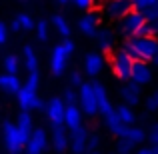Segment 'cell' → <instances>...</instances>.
<instances>
[{"label":"cell","instance_id":"cell-1","mask_svg":"<svg viewBox=\"0 0 158 154\" xmlns=\"http://www.w3.org/2000/svg\"><path fill=\"white\" fill-rule=\"evenodd\" d=\"M122 50L132 60L152 62L158 54V38L156 36H130V38H126Z\"/></svg>","mask_w":158,"mask_h":154},{"label":"cell","instance_id":"cell-2","mask_svg":"<svg viewBox=\"0 0 158 154\" xmlns=\"http://www.w3.org/2000/svg\"><path fill=\"white\" fill-rule=\"evenodd\" d=\"M74 50H76V44L70 38H64L60 44H56V46L52 48V52H50V72L54 76H62V74L66 72Z\"/></svg>","mask_w":158,"mask_h":154},{"label":"cell","instance_id":"cell-3","mask_svg":"<svg viewBox=\"0 0 158 154\" xmlns=\"http://www.w3.org/2000/svg\"><path fill=\"white\" fill-rule=\"evenodd\" d=\"M2 136H4V146H6V150L10 154H22L24 152L28 134L22 132L16 124L4 122L2 124Z\"/></svg>","mask_w":158,"mask_h":154},{"label":"cell","instance_id":"cell-4","mask_svg":"<svg viewBox=\"0 0 158 154\" xmlns=\"http://www.w3.org/2000/svg\"><path fill=\"white\" fill-rule=\"evenodd\" d=\"M78 108L82 110L84 116H96L98 114V104H96V96H94V90L90 82H82L78 86Z\"/></svg>","mask_w":158,"mask_h":154},{"label":"cell","instance_id":"cell-5","mask_svg":"<svg viewBox=\"0 0 158 154\" xmlns=\"http://www.w3.org/2000/svg\"><path fill=\"white\" fill-rule=\"evenodd\" d=\"M146 24V18H144V14L140 10H136V8H132L130 12H126V14L120 18V32H122L126 38H130V36H136L138 34V30Z\"/></svg>","mask_w":158,"mask_h":154},{"label":"cell","instance_id":"cell-6","mask_svg":"<svg viewBox=\"0 0 158 154\" xmlns=\"http://www.w3.org/2000/svg\"><path fill=\"white\" fill-rule=\"evenodd\" d=\"M16 98H18V104L22 110H40V108H44V100L38 96V90L34 88H28V86H20V90L16 92Z\"/></svg>","mask_w":158,"mask_h":154},{"label":"cell","instance_id":"cell-7","mask_svg":"<svg viewBox=\"0 0 158 154\" xmlns=\"http://www.w3.org/2000/svg\"><path fill=\"white\" fill-rule=\"evenodd\" d=\"M50 144L46 136V130L44 128H32V132L28 134L26 140V146H24V152L26 154H44Z\"/></svg>","mask_w":158,"mask_h":154},{"label":"cell","instance_id":"cell-8","mask_svg":"<svg viewBox=\"0 0 158 154\" xmlns=\"http://www.w3.org/2000/svg\"><path fill=\"white\" fill-rule=\"evenodd\" d=\"M132 62H134V60H132V58L128 56L124 50L114 52V54H112V60H110V66H112V72H114V76L126 82L128 78H130Z\"/></svg>","mask_w":158,"mask_h":154},{"label":"cell","instance_id":"cell-9","mask_svg":"<svg viewBox=\"0 0 158 154\" xmlns=\"http://www.w3.org/2000/svg\"><path fill=\"white\" fill-rule=\"evenodd\" d=\"M130 82L138 86H146L152 82V66L150 62H144V60H134L132 62V68H130Z\"/></svg>","mask_w":158,"mask_h":154},{"label":"cell","instance_id":"cell-10","mask_svg":"<svg viewBox=\"0 0 158 154\" xmlns=\"http://www.w3.org/2000/svg\"><path fill=\"white\" fill-rule=\"evenodd\" d=\"M86 142H88V130L84 126L68 132V150L72 154H86Z\"/></svg>","mask_w":158,"mask_h":154},{"label":"cell","instance_id":"cell-11","mask_svg":"<svg viewBox=\"0 0 158 154\" xmlns=\"http://www.w3.org/2000/svg\"><path fill=\"white\" fill-rule=\"evenodd\" d=\"M132 0H106L104 6H102V10H104V14L108 18H122L126 12L132 10Z\"/></svg>","mask_w":158,"mask_h":154},{"label":"cell","instance_id":"cell-12","mask_svg":"<svg viewBox=\"0 0 158 154\" xmlns=\"http://www.w3.org/2000/svg\"><path fill=\"white\" fill-rule=\"evenodd\" d=\"M64 108H66V104L62 102L60 96H54L46 102L44 112H46V118L50 120V124H62L64 122Z\"/></svg>","mask_w":158,"mask_h":154},{"label":"cell","instance_id":"cell-13","mask_svg":"<svg viewBox=\"0 0 158 154\" xmlns=\"http://www.w3.org/2000/svg\"><path fill=\"white\" fill-rule=\"evenodd\" d=\"M50 144L56 152H66L68 150V130L64 128V124H52L50 130Z\"/></svg>","mask_w":158,"mask_h":154},{"label":"cell","instance_id":"cell-14","mask_svg":"<svg viewBox=\"0 0 158 154\" xmlns=\"http://www.w3.org/2000/svg\"><path fill=\"white\" fill-rule=\"evenodd\" d=\"M82 110L78 108V104H66V108H64V128L66 130H76V128H80V126H84L82 124Z\"/></svg>","mask_w":158,"mask_h":154},{"label":"cell","instance_id":"cell-15","mask_svg":"<svg viewBox=\"0 0 158 154\" xmlns=\"http://www.w3.org/2000/svg\"><path fill=\"white\" fill-rule=\"evenodd\" d=\"M102 116H104V124H106V128L112 132V134H116L118 138L126 136V130H128V126H126V124H122V122H120V118H118V114H116L114 106H112L108 112H104Z\"/></svg>","mask_w":158,"mask_h":154},{"label":"cell","instance_id":"cell-16","mask_svg":"<svg viewBox=\"0 0 158 154\" xmlns=\"http://www.w3.org/2000/svg\"><path fill=\"white\" fill-rule=\"evenodd\" d=\"M104 70V56L100 52H88L84 58V72L88 76H98Z\"/></svg>","mask_w":158,"mask_h":154},{"label":"cell","instance_id":"cell-17","mask_svg":"<svg viewBox=\"0 0 158 154\" xmlns=\"http://www.w3.org/2000/svg\"><path fill=\"white\" fill-rule=\"evenodd\" d=\"M120 96H122L124 104H128V106H138L140 104V96H142V92H140V86L134 84V82L126 80L124 82V86L120 88Z\"/></svg>","mask_w":158,"mask_h":154},{"label":"cell","instance_id":"cell-18","mask_svg":"<svg viewBox=\"0 0 158 154\" xmlns=\"http://www.w3.org/2000/svg\"><path fill=\"white\" fill-rule=\"evenodd\" d=\"M94 42H96V46L100 48L102 52H110L112 48H114V32L108 30V28H98L96 32H94Z\"/></svg>","mask_w":158,"mask_h":154},{"label":"cell","instance_id":"cell-19","mask_svg":"<svg viewBox=\"0 0 158 154\" xmlns=\"http://www.w3.org/2000/svg\"><path fill=\"white\" fill-rule=\"evenodd\" d=\"M98 22H100L98 14H94V12H88V14H84L80 20H78V30H80L84 36H92L94 32L98 30Z\"/></svg>","mask_w":158,"mask_h":154},{"label":"cell","instance_id":"cell-20","mask_svg":"<svg viewBox=\"0 0 158 154\" xmlns=\"http://www.w3.org/2000/svg\"><path fill=\"white\" fill-rule=\"evenodd\" d=\"M92 84V90H94V96H96V104H98V112L100 114H104L112 108L110 104V98H108V92L104 88V84H100V82H90Z\"/></svg>","mask_w":158,"mask_h":154},{"label":"cell","instance_id":"cell-21","mask_svg":"<svg viewBox=\"0 0 158 154\" xmlns=\"http://www.w3.org/2000/svg\"><path fill=\"white\" fill-rule=\"evenodd\" d=\"M20 86H22V82H20L18 74H0V88L4 90L6 94H16L20 90Z\"/></svg>","mask_w":158,"mask_h":154},{"label":"cell","instance_id":"cell-22","mask_svg":"<svg viewBox=\"0 0 158 154\" xmlns=\"http://www.w3.org/2000/svg\"><path fill=\"white\" fill-rule=\"evenodd\" d=\"M116 114H118L120 122L126 124V126H132V124H136V112L132 106H128V104H120V106L114 108Z\"/></svg>","mask_w":158,"mask_h":154},{"label":"cell","instance_id":"cell-23","mask_svg":"<svg viewBox=\"0 0 158 154\" xmlns=\"http://www.w3.org/2000/svg\"><path fill=\"white\" fill-rule=\"evenodd\" d=\"M24 66H26L28 72H36L38 70V54H36V50L28 44V46H24Z\"/></svg>","mask_w":158,"mask_h":154},{"label":"cell","instance_id":"cell-24","mask_svg":"<svg viewBox=\"0 0 158 154\" xmlns=\"http://www.w3.org/2000/svg\"><path fill=\"white\" fill-rule=\"evenodd\" d=\"M52 26L56 28V32L62 36V38H68V36H70V32H72V28H70L68 20H66L64 16H60V14L52 16Z\"/></svg>","mask_w":158,"mask_h":154},{"label":"cell","instance_id":"cell-25","mask_svg":"<svg viewBox=\"0 0 158 154\" xmlns=\"http://www.w3.org/2000/svg\"><path fill=\"white\" fill-rule=\"evenodd\" d=\"M126 138L132 140V142L138 146V144H142L144 140H146V130H144L142 126H136V124H132V126H128V130H126Z\"/></svg>","mask_w":158,"mask_h":154},{"label":"cell","instance_id":"cell-26","mask_svg":"<svg viewBox=\"0 0 158 154\" xmlns=\"http://www.w3.org/2000/svg\"><path fill=\"white\" fill-rule=\"evenodd\" d=\"M16 126L20 128L22 132H26V134H30L32 128H34V122H32V116L28 110H22L18 114V118H16Z\"/></svg>","mask_w":158,"mask_h":154},{"label":"cell","instance_id":"cell-27","mask_svg":"<svg viewBox=\"0 0 158 154\" xmlns=\"http://www.w3.org/2000/svg\"><path fill=\"white\" fill-rule=\"evenodd\" d=\"M4 72H8V74L20 72V58L16 54H6L4 56Z\"/></svg>","mask_w":158,"mask_h":154},{"label":"cell","instance_id":"cell-28","mask_svg":"<svg viewBox=\"0 0 158 154\" xmlns=\"http://www.w3.org/2000/svg\"><path fill=\"white\" fill-rule=\"evenodd\" d=\"M34 30H36V38H38L40 42H44V40H48V36H50V24H48L46 20H38V22H34Z\"/></svg>","mask_w":158,"mask_h":154},{"label":"cell","instance_id":"cell-29","mask_svg":"<svg viewBox=\"0 0 158 154\" xmlns=\"http://www.w3.org/2000/svg\"><path fill=\"white\" fill-rule=\"evenodd\" d=\"M60 98H62L64 104H76V100H78V88H74V86H66Z\"/></svg>","mask_w":158,"mask_h":154},{"label":"cell","instance_id":"cell-30","mask_svg":"<svg viewBox=\"0 0 158 154\" xmlns=\"http://www.w3.org/2000/svg\"><path fill=\"white\" fill-rule=\"evenodd\" d=\"M116 148H118V154H132V150L136 148V144L132 142V140H128L126 136H122V138H118Z\"/></svg>","mask_w":158,"mask_h":154},{"label":"cell","instance_id":"cell-31","mask_svg":"<svg viewBox=\"0 0 158 154\" xmlns=\"http://www.w3.org/2000/svg\"><path fill=\"white\" fill-rule=\"evenodd\" d=\"M16 20H18V24H20V30H32V28H34V20H32L30 14H18Z\"/></svg>","mask_w":158,"mask_h":154},{"label":"cell","instance_id":"cell-32","mask_svg":"<svg viewBox=\"0 0 158 154\" xmlns=\"http://www.w3.org/2000/svg\"><path fill=\"white\" fill-rule=\"evenodd\" d=\"M144 14V18L146 20H158V0L156 2H152L150 6H146L144 10H140Z\"/></svg>","mask_w":158,"mask_h":154},{"label":"cell","instance_id":"cell-33","mask_svg":"<svg viewBox=\"0 0 158 154\" xmlns=\"http://www.w3.org/2000/svg\"><path fill=\"white\" fill-rule=\"evenodd\" d=\"M38 84H40V74H38V70H36V72H28V78H26V84H24V86L38 90Z\"/></svg>","mask_w":158,"mask_h":154},{"label":"cell","instance_id":"cell-34","mask_svg":"<svg viewBox=\"0 0 158 154\" xmlns=\"http://www.w3.org/2000/svg\"><path fill=\"white\" fill-rule=\"evenodd\" d=\"M146 110L148 112H158V90H154V92L146 98Z\"/></svg>","mask_w":158,"mask_h":154},{"label":"cell","instance_id":"cell-35","mask_svg":"<svg viewBox=\"0 0 158 154\" xmlns=\"http://www.w3.org/2000/svg\"><path fill=\"white\" fill-rule=\"evenodd\" d=\"M68 82H70V86L78 88V86L84 82V78H82V74L78 72V70H72V72H70V76H68Z\"/></svg>","mask_w":158,"mask_h":154},{"label":"cell","instance_id":"cell-36","mask_svg":"<svg viewBox=\"0 0 158 154\" xmlns=\"http://www.w3.org/2000/svg\"><path fill=\"white\" fill-rule=\"evenodd\" d=\"M98 144H100V136H98V134H90V132H88V142H86V152H90V150H96V148H98Z\"/></svg>","mask_w":158,"mask_h":154},{"label":"cell","instance_id":"cell-37","mask_svg":"<svg viewBox=\"0 0 158 154\" xmlns=\"http://www.w3.org/2000/svg\"><path fill=\"white\" fill-rule=\"evenodd\" d=\"M146 138L150 140V144H152V146H156V144H158V122L150 126V130L146 132Z\"/></svg>","mask_w":158,"mask_h":154},{"label":"cell","instance_id":"cell-38","mask_svg":"<svg viewBox=\"0 0 158 154\" xmlns=\"http://www.w3.org/2000/svg\"><path fill=\"white\" fill-rule=\"evenodd\" d=\"M72 2L76 4L78 8H82V10H88V8H92L98 0H72Z\"/></svg>","mask_w":158,"mask_h":154},{"label":"cell","instance_id":"cell-39","mask_svg":"<svg viewBox=\"0 0 158 154\" xmlns=\"http://www.w3.org/2000/svg\"><path fill=\"white\" fill-rule=\"evenodd\" d=\"M8 32H10V28H8L4 22H0V46H2V44H6V40H8Z\"/></svg>","mask_w":158,"mask_h":154},{"label":"cell","instance_id":"cell-40","mask_svg":"<svg viewBox=\"0 0 158 154\" xmlns=\"http://www.w3.org/2000/svg\"><path fill=\"white\" fill-rule=\"evenodd\" d=\"M152 2H156V0H132V6H134L136 10H144V8L150 6Z\"/></svg>","mask_w":158,"mask_h":154},{"label":"cell","instance_id":"cell-41","mask_svg":"<svg viewBox=\"0 0 158 154\" xmlns=\"http://www.w3.org/2000/svg\"><path fill=\"white\" fill-rule=\"evenodd\" d=\"M134 154H156V150H154V146H140Z\"/></svg>","mask_w":158,"mask_h":154},{"label":"cell","instance_id":"cell-42","mask_svg":"<svg viewBox=\"0 0 158 154\" xmlns=\"http://www.w3.org/2000/svg\"><path fill=\"white\" fill-rule=\"evenodd\" d=\"M148 24H150V30H152V34H158V20H148Z\"/></svg>","mask_w":158,"mask_h":154},{"label":"cell","instance_id":"cell-43","mask_svg":"<svg viewBox=\"0 0 158 154\" xmlns=\"http://www.w3.org/2000/svg\"><path fill=\"white\" fill-rule=\"evenodd\" d=\"M10 30H12V32H20V24H18V20H16V18L12 20V24H10Z\"/></svg>","mask_w":158,"mask_h":154},{"label":"cell","instance_id":"cell-44","mask_svg":"<svg viewBox=\"0 0 158 154\" xmlns=\"http://www.w3.org/2000/svg\"><path fill=\"white\" fill-rule=\"evenodd\" d=\"M86 154H100L98 150H90V152H86Z\"/></svg>","mask_w":158,"mask_h":154},{"label":"cell","instance_id":"cell-45","mask_svg":"<svg viewBox=\"0 0 158 154\" xmlns=\"http://www.w3.org/2000/svg\"><path fill=\"white\" fill-rule=\"evenodd\" d=\"M152 62H154V64L158 66V54H156V58H154V60H152Z\"/></svg>","mask_w":158,"mask_h":154},{"label":"cell","instance_id":"cell-46","mask_svg":"<svg viewBox=\"0 0 158 154\" xmlns=\"http://www.w3.org/2000/svg\"><path fill=\"white\" fill-rule=\"evenodd\" d=\"M56 2H60V4H66V2H68V0H56Z\"/></svg>","mask_w":158,"mask_h":154},{"label":"cell","instance_id":"cell-47","mask_svg":"<svg viewBox=\"0 0 158 154\" xmlns=\"http://www.w3.org/2000/svg\"><path fill=\"white\" fill-rule=\"evenodd\" d=\"M154 150H156V154H158V144H156V146H154Z\"/></svg>","mask_w":158,"mask_h":154}]
</instances>
